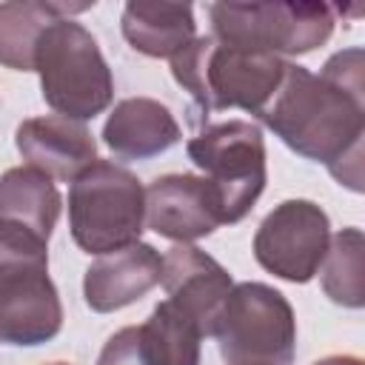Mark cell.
<instances>
[{"mask_svg": "<svg viewBox=\"0 0 365 365\" xmlns=\"http://www.w3.org/2000/svg\"><path fill=\"white\" fill-rule=\"evenodd\" d=\"M285 66L277 54L225 43L214 34L197 37L171 57V74L188 91L200 117L225 108H242L259 117L282 83Z\"/></svg>", "mask_w": 365, "mask_h": 365, "instance_id": "cell-1", "label": "cell"}, {"mask_svg": "<svg viewBox=\"0 0 365 365\" xmlns=\"http://www.w3.org/2000/svg\"><path fill=\"white\" fill-rule=\"evenodd\" d=\"M259 120L299 157L331 165L365 128L356 103L305 66L288 63Z\"/></svg>", "mask_w": 365, "mask_h": 365, "instance_id": "cell-2", "label": "cell"}, {"mask_svg": "<svg viewBox=\"0 0 365 365\" xmlns=\"http://www.w3.org/2000/svg\"><path fill=\"white\" fill-rule=\"evenodd\" d=\"M34 71L46 106L68 120H94L114 100V77L97 40L68 17L54 20L40 34Z\"/></svg>", "mask_w": 365, "mask_h": 365, "instance_id": "cell-3", "label": "cell"}, {"mask_svg": "<svg viewBox=\"0 0 365 365\" xmlns=\"http://www.w3.org/2000/svg\"><path fill=\"white\" fill-rule=\"evenodd\" d=\"M63 328L60 294L48 277V242L0 228V339L43 345Z\"/></svg>", "mask_w": 365, "mask_h": 365, "instance_id": "cell-4", "label": "cell"}, {"mask_svg": "<svg viewBox=\"0 0 365 365\" xmlns=\"http://www.w3.org/2000/svg\"><path fill=\"white\" fill-rule=\"evenodd\" d=\"M71 240L86 254H111L140 242L145 228V188L123 165L97 160L68 188Z\"/></svg>", "mask_w": 365, "mask_h": 365, "instance_id": "cell-5", "label": "cell"}, {"mask_svg": "<svg viewBox=\"0 0 365 365\" xmlns=\"http://www.w3.org/2000/svg\"><path fill=\"white\" fill-rule=\"evenodd\" d=\"M214 339L228 365H291L297 317L282 291L265 282H240L217 317Z\"/></svg>", "mask_w": 365, "mask_h": 365, "instance_id": "cell-6", "label": "cell"}, {"mask_svg": "<svg viewBox=\"0 0 365 365\" xmlns=\"http://www.w3.org/2000/svg\"><path fill=\"white\" fill-rule=\"evenodd\" d=\"M211 34L225 43L268 54H308L334 34V6L328 3H211Z\"/></svg>", "mask_w": 365, "mask_h": 365, "instance_id": "cell-7", "label": "cell"}, {"mask_svg": "<svg viewBox=\"0 0 365 365\" xmlns=\"http://www.w3.org/2000/svg\"><path fill=\"white\" fill-rule=\"evenodd\" d=\"M188 160L214 182L225 222H240L259 200L268 171H265V143L259 125L248 120H225L200 128L188 145Z\"/></svg>", "mask_w": 365, "mask_h": 365, "instance_id": "cell-8", "label": "cell"}, {"mask_svg": "<svg viewBox=\"0 0 365 365\" xmlns=\"http://www.w3.org/2000/svg\"><path fill=\"white\" fill-rule=\"evenodd\" d=\"M331 245L328 214L311 200H285L254 234V259L285 282H308Z\"/></svg>", "mask_w": 365, "mask_h": 365, "instance_id": "cell-9", "label": "cell"}, {"mask_svg": "<svg viewBox=\"0 0 365 365\" xmlns=\"http://www.w3.org/2000/svg\"><path fill=\"white\" fill-rule=\"evenodd\" d=\"M145 225L174 242H194L225 225L222 200L208 177L165 174L145 188Z\"/></svg>", "mask_w": 365, "mask_h": 365, "instance_id": "cell-10", "label": "cell"}, {"mask_svg": "<svg viewBox=\"0 0 365 365\" xmlns=\"http://www.w3.org/2000/svg\"><path fill=\"white\" fill-rule=\"evenodd\" d=\"M163 259V288L168 299L188 314L205 336H214L217 317L234 288L231 274L211 254L188 242H177Z\"/></svg>", "mask_w": 365, "mask_h": 365, "instance_id": "cell-11", "label": "cell"}, {"mask_svg": "<svg viewBox=\"0 0 365 365\" xmlns=\"http://www.w3.org/2000/svg\"><path fill=\"white\" fill-rule=\"evenodd\" d=\"M17 151L23 160L57 182H74L97 157V140L80 120L63 114L29 117L17 125L14 134Z\"/></svg>", "mask_w": 365, "mask_h": 365, "instance_id": "cell-12", "label": "cell"}, {"mask_svg": "<svg viewBox=\"0 0 365 365\" xmlns=\"http://www.w3.org/2000/svg\"><path fill=\"white\" fill-rule=\"evenodd\" d=\"M163 265L165 259L148 242H134L128 248L103 254L86 268V305L97 314H111L143 299L154 285L163 282Z\"/></svg>", "mask_w": 365, "mask_h": 365, "instance_id": "cell-13", "label": "cell"}, {"mask_svg": "<svg viewBox=\"0 0 365 365\" xmlns=\"http://www.w3.org/2000/svg\"><path fill=\"white\" fill-rule=\"evenodd\" d=\"M180 137V123L154 97L120 100L103 125V143L120 160H151L177 145Z\"/></svg>", "mask_w": 365, "mask_h": 365, "instance_id": "cell-14", "label": "cell"}, {"mask_svg": "<svg viewBox=\"0 0 365 365\" xmlns=\"http://www.w3.org/2000/svg\"><path fill=\"white\" fill-rule=\"evenodd\" d=\"M120 29L125 43L145 57H177L197 40V20L188 3L131 0L123 9Z\"/></svg>", "mask_w": 365, "mask_h": 365, "instance_id": "cell-15", "label": "cell"}, {"mask_svg": "<svg viewBox=\"0 0 365 365\" xmlns=\"http://www.w3.org/2000/svg\"><path fill=\"white\" fill-rule=\"evenodd\" d=\"M63 197L54 188L51 177L31 165L9 168L0 180V228L23 231L40 242H48Z\"/></svg>", "mask_w": 365, "mask_h": 365, "instance_id": "cell-16", "label": "cell"}, {"mask_svg": "<svg viewBox=\"0 0 365 365\" xmlns=\"http://www.w3.org/2000/svg\"><path fill=\"white\" fill-rule=\"evenodd\" d=\"M94 3H3L0 6V60L14 71H34V51L40 34L68 14L86 11Z\"/></svg>", "mask_w": 365, "mask_h": 365, "instance_id": "cell-17", "label": "cell"}, {"mask_svg": "<svg viewBox=\"0 0 365 365\" xmlns=\"http://www.w3.org/2000/svg\"><path fill=\"white\" fill-rule=\"evenodd\" d=\"M322 291L331 302L342 308H365V231L339 228L331 237L325 265H322Z\"/></svg>", "mask_w": 365, "mask_h": 365, "instance_id": "cell-18", "label": "cell"}, {"mask_svg": "<svg viewBox=\"0 0 365 365\" xmlns=\"http://www.w3.org/2000/svg\"><path fill=\"white\" fill-rule=\"evenodd\" d=\"M202 336L205 334L200 331V325L171 299L154 305L151 317L143 322L145 351L154 365H200Z\"/></svg>", "mask_w": 365, "mask_h": 365, "instance_id": "cell-19", "label": "cell"}, {"mask_svg": "<svg viewBox=\"0 0 365 365\" xmlns=\"http://www.w3.org/2000/svg\"><path fill=\"white\" fill-rule=\"evenodd\" d=\"M319 77H325L339 91H345L356 103V108L365 114V46H348L334 51L322 63Z\"/></svg>", "mask_w": 365, "mask_h": 365, "instance_id": "cell-20", "label": "cell"}, {"mask_svg": "<svg viewBox=\"0 0 365 365\" xmlns=\"http://www.w3.org/2000/svg\"><path fill=\"white\" fill-rule=\"evenodd\" d=\"M97 365H154L145 351L143 325H128L111 334L97 356Z\"/></svg>", "mask_w": 365, "mask_h": 365, "instance_id": "cell-21", "label": "cell"}, {"mask_svg": "<svg viewBox=\"0 0 365 365\" xmlns=\"http://www.w3.org/2000/svg\"><path fill=\"white\" fill-rule=\"evenodd\" d=\"M328 174L348 191L365 194V128L359 131V137L331 163L325 165Z\"/></svg>", "mask_w": 365, "mask_h": 365, "instance_id": "cell-22", "label": "cell"}, {"mask_svg": "<svg viewBox=\"0 0 365 365\" xmlns=\"http://www.w3.org/2000/svg\"><path fill=\"white\" fill-rule=\"evenodd\" d=\"M314 365H365V359H359L354 354H331V356L317 359Z\"/></svg>", "mask_w": 365, "mask_h": 365, "instance_id": "cell-23", "label": "cell"}, {"mask_svg": "<svg viewBox=\"0 0 365 365\" xmlns=\"http://www.w3.org/2000/svg\"><path fill=\"white\" fill-rule=\"evenodd\" d=\"M48 365H68V362H48Z\"/></svg>", "mask_w": 365, "mask_h": 365, "instance_id": "cell-24", "label": "cell"}]
</instances>
